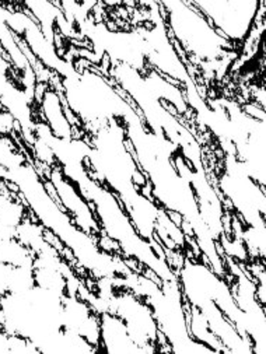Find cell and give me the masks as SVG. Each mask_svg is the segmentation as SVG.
<instances>
[{
    "label": "cell",
    "mask_w": 266,
    "mask_h": 354,
    "mask_svg": "<svg viewBox=\"0 0 266 354\" xmlns=\"http://www.w3.org/2000/svg\"><path fill=\"white\" fill-rule=\"evenodd\" d=\"M61 171L90 203L102 234L118 244L122 257L135 259L162 281L177 279V273L169 262L160 257L153 245L137 232L118 196L90 175L87 162Z\"/></svg>",
    "instance_id": "277c9868"
},
{
    "label": "cell",
    "mask_w": 266,
    "mask_h": 354,
    "mask_svg": "<svg viewBox=\"0 0 266 354\" xmlns=\"http://www.w3.org/2000/svg\"><path fill=\"white\" fill-rule=\"evenodd\" d=\"M61 80L64 105L93 132L111 121H122L132 108H136L113 80L91 68L77 69L73 64Z\"/></svg>",
    "instance_id": "8992f818"
},
{
    "label": "cell",
    "mask_w": 266,
    "mask_h": 354,
    "mask_svg": "<svg viewBox=\"0 0 266 354\" xmlns=\"http://www.w3.org/2000/svg\"><path fill=\"white\" fill-rule=\"evenodd\" d=\"M20 135V127L15 121V118L5 109L0 106V136H13Z\"/></svg>",
    "instance_id": "83f0119b"
},
{
    "label": "cell",
    "mask_w": 266,
    "mask_h": 354,
    "mask_svg": "<svg viewBox=\"0 0 266 354\" xmlns=\"http://www.w3.org/2000/svg\"><path fill=\"white\" fill-rule=\"evenodd\" d=\"M77 27L82 37L90 41L97 62H101L102 57L106 56L111 66L125 65L140 73L149 69L144 39L137 28L111 30L106 24L94 21L90 17Z\"/></svg>",
    "instance_id": "30bf717a"
},
{
    "label": "cell",
    "mask_w": 266,
    "mask_h": 354,
    "mask_svg": "<svg viewBox=\"0 0 266 354\" xmlns=\"http://www.w3.org/2000/svg\"><path fill=\"white\" fill-rule=\"evenodd\" d=\"M162 13L174 44L200 65L225 64L236 56V46L229 42L192 5L182 0L162 2Z\"/></svg>",
    "instance_id": "ba28073f"
},
{
    "label": "cell",
    "mask_w": 266,
    "mask_h": 354,
    "mask_svg": "<svg viewBox=\"0 0 266 354\" xmlns=\"http://www.w3.org/2000/svg\"><path fill=\"white\" fill-rule=\"evenodd\" d=\"M110 313L120 317L133 342L147 353L158 351V325L150 306L129 290L114 291Z\"/></svg>",
    "instance_id": "9a60e30c"
},
{
    "label": "cell",
    "mask_w": 266,
    "mask_h": 354,
    "mask_svg": "<svg viewBox=\"0 0 266 354\" xmlns=\"http://www.w3.org/2000/svg\"><path fill=\"white\" fill-rule=\"evenodd\" d=\"M62 310V294L38 286L23 292H6L0 301V326L8 335L21 336L37 347L64 329Z\"/></svg>",
    "instance_id": "52a82bcc"
},
{
    "label": "cell",
    "mask_w": 266,
    "mask_h": 354,
    "mask_svg": "<svg viewBox=\"0 0 266 354\" xmlns=\"http://www.w3.org/2000/svg\"><path fill=\"white\" fill-rule=\"evenodd\" d=\"M192 5L234 46L249 37L262 6L258 0H210Z\"/></svg>",
    "instance_id": "4fadbf2b"
},
{
    "label": "cell",
    "mask_w": 266,
    "mask_h": 354,
    "mask_svg": "<svg viewBox=\"0 0 266 354\" xmlns=\"http://www.w3.org/2000/svg\"><path fill=\"white\" fill-rule=\"evenodd\" d=\"M90 145V175L118 196L137 232L153 244L157 241L155 223L162 207L140 192L149 183L133 157L122 121H111L98 128Z\"/></svg>",
    "instance_id": "7a4b0ae2"
},
{
    "label": "cell",
    "mask_w": 266,
    "mask_h": 354,
    "mask_svg": "<svg viewBox=\"0 0 266 354\" xmlns=\"http://www.w3.org/2000/svg\"><path fill=\"white\" fill-rule=\"evenodd\" d=\"M62 325L65 330L80 335L99 351V315L87 301L75 294H65Z\"/></svg>",
    "instance_id": "ac0fdd59"
},
{
    "label": "cell",
    "mask_w": 266,
    "mask_h": 354,
    "mask_svg": "<svg viewBox=\"0 0 266 354\" xmlns=\"http://www.w3.org/2000/svg\"><path fill=\"white\" fill-rule=\"evenodd\" d=\"M174 165L180 174L189 180L199 206V213L211 235L218 241L225 232V207L220 194L211 185L203 165L191 167L182 154L178 151L173 157Z\"/></svg>",
    "instance_id": "2e32d148"
},
{
    "label": "cell",
    "mask_w": 266,
    "mask_h": 354,
    "mask_svg": "<svg viewBox=\"0 0 266 354\" xmlns=\"http://www.w3.org/2000/svg\"><path fill=\"white\" fill-rule=\"evenodd\" d=\"M199 311L206 318L210 330L220 339L230 354H254L251 342L240 335L215 301L205 304Z\"/></svg>",
    "instance_id": "44dd1931"
},
{
    "label": "cell",
    "mask_w": 266,
    "mask_h": 354,
    "mask_svg": "<svg viewBox=\"0 0 266 354\" xmlns=\"http://www.w3.org/2000/svg\"><path fill=\"white\" fill-rule=\"evenodd\" d=\"M185 310H187L189 330L193 339L206 344L215 353H229V350L220 342V339L210 330L206 318L198 308L191 307L188 303H185Z\"/></svg>",
    "instance_id": "d4e9b609"
},
{
    "label": "cell",
    "mask_w": 266,
    "mask_h": 354,
    "mask_svg": "<svg viewBox=\"0 0 266 354\" xmlns=\"http://www.w3.org/2000/svg\"><path fill=\"white\" fill-rule=\"evenodd\" d=\"M149 8H151L149 10L150 24L137 28L144 39L146 62L149 69L177 82L182 87L192 84L195 80L180 56L178 48L174 41H171L162 13V6L153 2L149 3Z\"/></svg>",
    "instance_id": "8fae6325"
},
{
    "label": "cell",
    "mask_w": 266,
    "mask_h": 354,
    "mask_svg": "<svg viewBox=\"0 0 266 354\" xmlns=\"http://www.w3.org/2000/svg\"><path fill=\"white\" fill-rule=\"evenodd\" d=\"M115 288H124L142 297L151 308L171 353L175 354H209L215 353L206 344L192 337L185 310L182 291L175 280L155 283L143 273L131 272L114 279Z\"/></svg>",
    "instance_id": "5b68a950"
},
{
    "label": "cell",
    "mask_w": 266,
    "mask_h": 354,
    "mask_svg": "<svg viewBox=\"0 0 266 354\" xmlns=\"http://www.w3.org/2000/svg\"><path fill=\"white\" fill-rule=\"evenodd\" d=\"M177 277L185 303L200 310L205 304L215 301L240 335L249 340L244 333L243 313L234 300L231 286L226 277L219 276L206 262L189 257H185Z\"/></svg>",
    "instance_id": "9c48e42d"
},
{
    "label": "cell",
    "mask_w": 266,
    "mask_h": 354,
    "mask_svg": "<svg viewBox=\"0 0 266 354\" xmlns=\"http://www.w3.org/2000/svg\"><path fill=\"white\" fill-rule=\"evenodd\" d=\"M44 122L48 125L50 132L61 139L77 138L76 131L69 124L61 93L52 87H46L39 101Z\"/></svg>",
    "instance_id": "7402d4cb"
},
{
    "label": "cell",
    "mask_w": 266,
    "mask_h": 354,
    "mask_svg": "<svg viewBox=\"0 0 266 354\" xmlns=\"http://www.w3.org/2000/svg\"><path fill=\"white\" fill-rule=\"evenodd\" d=\"M30 210L20 199L19 194L12 192L6 185L0 191V237L16 239L17 227L28 216Z\"/></svg>",
    "instance_id": "603a6c76"
},
{
    "label": "cell",
    "mask_w": 266,
    "mask_h": 354,
    "mask_svg": "<svg viewBox=\"0 0 266 354\" xmlns=\"http://www.w3.org/2000/svg\"><path fill=\"white\" fill-rule=\"evenodd\" d=\"M34 254L17 239L0 237V262L10 266H32Z\"/></svg>",
    "instance_id": "484cf974"
},
{
    "label": "cell",
    "mask_w": 266,
    "mask_h": 354,
    "mask_svg": "<svg viewBox=\"0 0 266 354\" xmlns=\"http://www.w3.org/2000/svg\"><path fill=\"white\" fill-rule=\"evenodd\" d=\"M99 351L110 354L147 353L133 342L124 321L111 313L99 314Z\"/></svg>",
    "instance_id": "d6986e66"
},
{
    "label": "cell",
    "mask_w": 266,
    "mask_h": 354,
    "mask_svg": "<svg viewBox=\"0 0 266 354\" xmlns=\"http://www.w3.org/2000/svg\"><path fill=\"white\" fill-rule=\"evenodd\" d=\"M6 181L15 184L20 199L38 223L61 240L72 252L76 265L88 272L95 280L115 279L129 274L131 270L124 257L105 252L97 239L80 230L69 213L53 199L44 184L32 161H26L8 169Z\"/></svg>",
    "instance_id": "3957f363"
},
{
    "label": "cell",
    "mask_w": 266,
    "mask_h": 354,
    "mask_svg": "<svg viewBox=\"0 0 266 354\" xmlns=\"http://www.w3.org/2000/svg\"><path fill=\"white\" fill-rule=\"evenodd\" d=\"M219 188L243 218L244 225L265 228V188L251 178L244 164L234 154H226Z\"/></svg>",
    "instance_id": "7c38bea8"
},
{
    "label": "cell",
    "mask_w": 266,
    "mask_h": 354,
    "mask_svg": "<svg viewBox=\"0 0 266 354\" xmlns=\"http://www.w3.org/2000/svg\"><path fill=\"white\" fill-rule=\"evenodd\" d=\"M133 157L151 187L154 202L166 212L180 214L192 228L193 239L206 262L219 276L226 277L227 269L219 243L200 217L193 188L185 175L180 174L173 157L180 151L164 135L153 133L136 108L122 120Z\"/></svg>",
    "instance_id": "6da1fadb"
},
{
    "label": "cell",
    "mask_w": 266,
    "mask_h": 354,
    "mask_svg": "<svg viewBox=\"0 0 266 354\" xmlns=\"http://www.w3.org/2000/svg\"><path fill=\"white\" fill-rule=\"evenodd\" d=\"M226 269L234 277L231 286L234 300L244 317V333L251 340L254 354H266V328H265V307L256 297V283L245 268L229 258L223 257Z\"/></svg>",
    "instance_id": "5bb4252c"
},
{
    "label": "cell",
    "mask_w": 266,
    "mask_h": 354,
    "mask_svg": "<svg viewBox=\"0 0 266 354\" xmlns=\"http://www.w3.org/2000/svg\"><path fill=\"white\" fill-rule=\"evenodd\" d=\"M46 180H49L53 188H55L59 203L73 218L75 224L84 232L93 235V237L97 239L98 241V239L102 234L101 227L97 221V217L90 203L83 198L77 187L66 178L58 165L50 168V172Z\"/></svg>",
    "instance_id": "e0dca14e"
},
{
    "label": "cell",
    "mask_w": 266,
    "mask_h": 354,
    "mask_svg": "<svg viewBox=\"0 0 266 354\" xmlns=\"http://www.w3.org/2000/svg\"><path fill=\"white\" fill-rule=\"evenodd\" d=\"M35 286L32 266H13L9 279V292H23Z\"/></svg>",
    "instance_id": "4316f807"
},
{
    "label": "cell",
    "mask_w": 266,
    "mask_h": 354,
    "mask_svg": "<svg viewBox=\"0 0 266 354\" xmlns=\"http://www.w3.org/2000/svg\"><path fill=\"white\" fill-rule=\"evenodd\" d=\"M236 157L244 164L251 178L265 188V121L256 120L251 128L247 140L236 149Z\"/></svg>",
    "instance_id": "ffe728a7"
},
{
    "label": "cell",
    "mask_w": 266,
    "mask_h": 354,
    "mask_svg": "<svg viewBox=\"0 0 266 354\" xmlns=\"http://www.w3.org/2000/svg\"><path fill=\"white\" fill-rule=\"evenodd\" d=\"M20 6L35 20L46 39L57 45V21L62 15L58 3L44 0V2L20 3Z\"/></svg>",
    "instance_id": "cb8c5ba5"
}]
</instances>
